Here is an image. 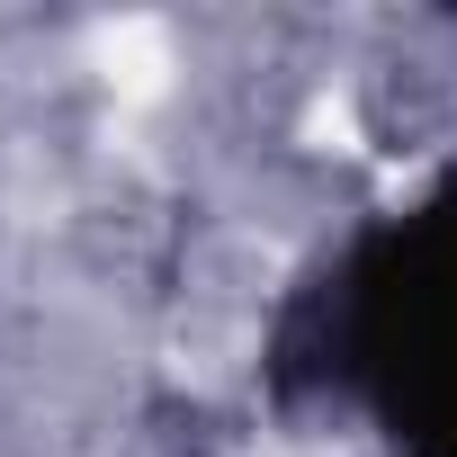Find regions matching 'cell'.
<instances>
[{
  "label": "cell",
  "instance_id": "obj_1",
  "mask_svg": "<svg viewBox=\"0 0 457 457\" xmlns=\"http://www.w3.org/2000/svg\"><path fill=\"white\" fill-rule=\"evenodd\" d=\"M261 386L287 412H368L395 457H457V162L296 270L261 332Z\"/></svg>",
  "mask_w": 457,
  "mask_h": 457
}]
</instances>
